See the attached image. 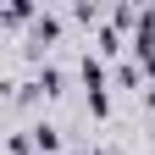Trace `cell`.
Wrapping results in <instances>:
<instances>
[{
    "mask_svg": "<svg viewBox=\"0 0 155 155\" xmlns=\"http://www.w3.org/2000/svg\"><path fill=\"white\" fill-rule=\"evenodd\" d=\"M78 78H83L89 94H105V61L100 55H83V61H78Z\"/></svg>",
    "mask_w": 155,
    "mask_h": 155,
    "instance_id": "1",
    "label": "cell"
},
{
    "mask_svg": "<svg viewBox=\"0 0 155 155\" xmlns=\"http://www.w3.org/2000/svg\"><path fill=\"white\" fill-rule=\"evenodd\" d=\"M55 39H61V22H55L50 11H39L33 17V45H55Z\"/></svg>",
    "mask_w": 155,
    "mask_h": 155,
    "instance_id": "2",
    "label": "cell"
},
{
    "mask_svg": "<svg viewBox=\"0 0 155 155\" xmlns=\"http://www.w3.org/2000/svg\"><path fill=\"white\" fill-rule=\"evenodd\" d=\"M33 150H45V155H55V150H61V133H55L50 122H39V127H33Z\"/></svg>",
    "mask_w": 155,
    "mask_h": 155,
    "instance_id": "3",
    "label": "cell"
},
{
    "mask_svg": "<svg viewBox=\"0 0 155 155\" xmlns=\"http://www.w3.org/2000/svg\"><path fill=\"white\" fill-rule=\"evenodd\" d=\"M39 89L55 94V89H61V72H55V67H39Z\"/></svg>",
    "mask_w": 155,
    "mask_h": 155,
    "instance_id": "4",
    "label": "cell"
},
{
    "mask_svg": "<svg viewBox=\"0 0 155 155\" xmlns=\"http://www.w3.org/2000/svg\"><path fill=\"white\" fill-rule=\"evenodd\" d=\"M89 155H111V150H105V144H100V150H89Z\"/></svg>",
    "mask_w": 155,
    "mask_h": 155,
    "instance_id": "5",
    "label": "cell"
}]
</instances>
